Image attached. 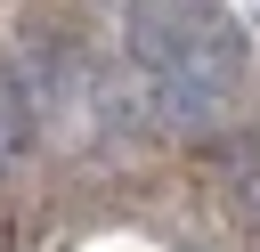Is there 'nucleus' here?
Segmentation results:
<instances>
[{"instance_id":"3","label":"nucleus","mask_w":260,"mask_h":252,"mask_svg":"<svg viewBox=\"0 0 260 252\" xmlns=\"http://www.w3.org/2000/svg\"><path fill=\"white\" fill-rule=\"evenodd\" d=\"M0 163H8V154H0Z\"/></svg>"},{"instance_id":"1","label":"nucleus","mask_w":260,"mask_h":252,"mask_svg":"<svg viewBox=\"0 0 260 252\" xmlns=\"http://www.w3.org/2000/svg\"><path fill=\"white\" fill-rule=\"evenodd\" d=\"M130 57L154 73H219L236 81V33L203 0H130Z\"/></svg>"},{"instance_id":"2","label":"nucleus","mask_w":260,"mask_h":252,"mask_svg":"<svg viewBox=\"0 0 260 252\" xmlns=\"http://www.w3.org/2000/svg\"><path fill=\"white\" fill-rule=\"evenodd\" d=\"M154 122L179 130V138H211L219 114H228V81L219 73H154Z\"/></svg>"}]
</instances>
